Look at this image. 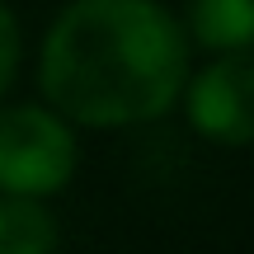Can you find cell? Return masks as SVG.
I'll return each mask as SVG.
<instances>
[{"label":"cell","mask_w":254,"mask_h":254,"mask_svg":"<svg viewBox=\"0 0 254 254\" xmlns=\"http://www.w3.org/2000/svg\"><path fill=\"white\" fill-rule=\"evenodd\" d=\"M184 75V28L155 0H75L43 43V94L90 127L160 118Z\"/></svg>","instance_id":"6da1fadb"},{"label":"cell","mask_w":254,"mask_h":254,"mask_svg":"<svg viewBox=\"0 0 254 254\" xmlns=\"http://www.w3.org/2000/svg\"><path fill=\"white\" fill-rule=\"evenodd\" d=\"M75 174V136L57 113L19 104L0 109V189L47 198Z\"/></svg>","instance_id":"7a4b0ae2"},{"label":"cell","mask_w":254,"mask_h":254,"mask_svg":"<svg viewBox=\"0 0 254 254\" xmlns=\"http://www.w3.org/2000/svg\"><path fill=\"white\" fill-rule=\"evenodd\" d=\"M189 123L207 141L254 146V47L221 52L189 85Z\"/></svg>","instance_id":"3957f363"},{"label":"cell","mask_w":254,"mask_h":254,"mask_svg":"<svg viewBox=\"0 0 254 254\" xmlns=\"http://www.w3.org/2000/svg\"><path fill=\"white\" fill-rule=\"evenodd\" d=\"M189 24L212 52L254 47V0H189Z\"/></svg>","instance_id":"277c9868"},{"label":"cell","mask_w":254,"mask_h":254,"mask_svg":"<svg viewBox=\"0 0 254 254\" xmlns=\"http://www.w3.org/2000/svg\"><path fill=\"white\" fill-rule=\"evenodd\" d=\"M57 226L38 198H0V254H52Z\"/></svg>","instance_id":"5b68a950"},{"label":"cell","mask_w":254,"mask_h":254,"mask_svg":"<svg viewBox=\"0 0 254 254\" xmlns=\"http://www.w3.org/2000/svg\"><path fill=\"white\" fill-rule=\"evenodd\" d=\"M14 66H19V28H14V14L0 5V94L14 80Z\"/></svg>","instance_id":"8992f818"}]
</instances>
